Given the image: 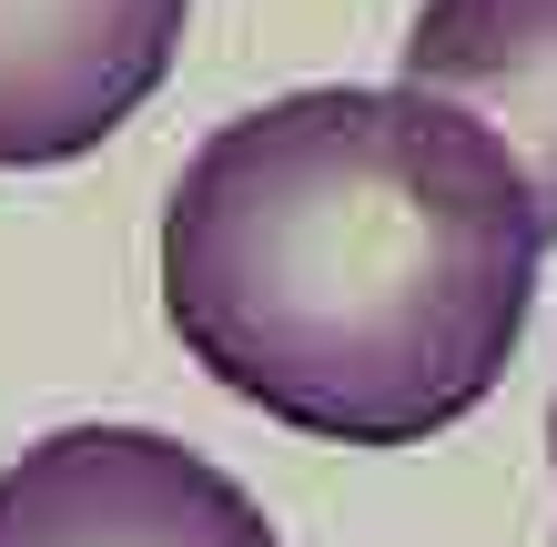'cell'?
<instances>
[{
    "instance_id": "1",
    "label": "cell",
    "mask_w": 557,
    "mask_h": 547,
    "mask_svg": "<svg viewBox=\"0 0 557 547\" xmlns=\"http://www.w3.org/2000/svg\"><path fill=\"white\" fill-rule=\"evenodd\" d=\"M547 203L467 102L314 82L234 112L162 203V314L223 396L324 446H425L497 396Z\"/></svg>"
},
{
    "instance_id": "2",
    "label": "cell",
    "mask_w": 557,
    "mask_h": 547,
    "mask_svg": "<svg viewBox=\"0 0 557 547\" xmlns=\"http://www.w3.org/2000/svg\"><path fill=\"white\" fill-rule=\"evenodd\" d=\"M0 547H284L244 476L162 426H61L0 467Z\"/></svg>"
},
{
    "instance_id": "3",
    "label": "cell",
    "mask_w": 557,
    "mask_h": 547,
    "mask_svg": "<svg viewBox=\"0 0 557 547\" xmlns=\"http://www.w3.org/2000/svg\"><path fill=\"white\" fill-rule=\"evenodd\" d=\"M193 0H0V173L82 163L183 61Z\"/></svg>"
},
{
    "instance_id": "4",
    "label": "cell",
    "mask_w": 557,
    "mask_h": 547,
    "mask_svg": "<svg viewBox=\"0 0 557 547\" xmlns=\"http://www.w3.org/2000/svg\"><path fill=\"white\" fill-rule=\"evenodd\" d=\"M396 82L467 102L528 163L557 234V0H425L396 41Z\"/></svg>"
},
{
    "instance_id": "5",
    "label": "cell",
    "mask_w": 557,
    "mask_h": 547,
    "mask_svg": "<svg viewBox=\"0 0 557 547\" xmlns=\"http://www.w3.org/2000/svg\"><path fill=\"white\" fill-rule=\"evenodd\" d=\"M547 467H557V406H547Z\"/></svg>"
}]
</instances>
